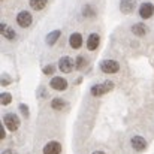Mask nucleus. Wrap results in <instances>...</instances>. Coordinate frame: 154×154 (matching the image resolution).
Instances as JSON below:
<instances>
[{"mask_svg":"<svg viewBox=\"0 0 154 154\" xmlns=\"http://www.w3.org/2000/svg\"><path fill=\"white\" fill-rule=\"evenodd\" d=\"M112 88H114V82L112 81H105L102 84H97V85L91 87V94L93 96H103L108 91H111Z\"/></svg>","mask_w":154,"mask_h":154,"instance_id":"f257e3e1","label":"nucleus"},{"mask_svg":"<svg viewBox=\"0 0 154 154\" xmlns=\"http://www.w3.org/2000/svg\"><path fill=\"white\" fill-rule=\"evenodd\" d=\"M3 123H5V127L11 132H15L20 127V118L15 114H6L3 118Z\"/></svg>","mask_w":154,"mask_h":154,"instance_id":"f03ea898","label":"nucleus"},{"mask_svg":"<svg viewBox=\"0 0 154 154\" xmlns=\"http://www.w3.org/2000/svg\"><path fill=\"white\" fill-rule=\"evenodd\" d=\"M100 70L105 73H117L120 70V64L115 60H103L100 63Z\"/></svg>","mask_w":154,"mask_h":154,"instance_id":"7ed1b4c3","label":"nucleus"},{"mask_svg":"<svg viewBox=\"0 0 154 154\" xmlns=\"http://www.w3.org/2000/svg\"><path fill=\"white\" fill-rule=\"evenodd\" d=\"M32 21H33V20H32V15H30V12H27V11L20 12L18 17H17V23H18V26L23 27V29L29 27V26L32 24Z\"/></svg>","mask_w":154,"mask_h":154,"instance_id":"20e7f679","label":"nucleus"},{"mask_svg":"<svg viewBox=\"0 0 154 154\" xmlns=\"http://www.w3.org/2000/svg\"><path fill=\"white\" fill-rule=\"evenodd\" d=\"M153 14H154V6L151 3H142L139 6V15H141V18L148 20V18L153 17Z\"/></svg>","mask_w":154,"mask_h":154,"instance_id":"39448f33","label":"nucleus"},{"mask_svg":"<svg viewBox=\"0 0 154 154\" xmlns=\"http://www.w3.org/2000/svg\"><path fill=\"white\" fill-rule=\"evenodd\" d=\"M50 84H51L52 88L57 90V91H63V90L67 88V81H66L64 78H61V76H55V78H52Z\"/></svg>","mask_w":154,"mask_h":154,"instance_id":"423d86ee","label":"nucleus"},{"mask_svg":"<svg viewBox=\"0 0 154 154\" xmlns=\"http://www.w3.org/2000/svg\"><path fill=\"white\" fill-rule=\"evenodd\" d=\"M44 154H61V145L57 141H51L44 147Z\"/></svg>","mask_w":154,"mask_h":154,"instance_id":"0eeeda50","label":"nucleus"},{"mask_svg":"<svg viewBox=\"0 0 154 154\" xmlns=\"http://www.w3.org/2000/svg\"><path fill=\"white\" fill-rule=\"evenodd\" d=\"M58 67H60L61 72L69 73V72H72L73 61L70 60V57H63V58H60V61H58Z\"/></svg>","mask_w":154,"mask_h":154,"instance_id":"6e6552de","label":"nucleus"},{"mask_svg":"<svg viewBox=\"0 0 154 154\" xmlns=\"http://www.w3.org/2000/svg\"><path fill=\"white\" fill-rule=\"evenodd\" d=\"M132 147L136 150V151H144L147 148V141L142 138V136H133L132 138Z\"/></svg>","mask_w":154,"mask_h":154,"instance_id":"1a4fd4ad","label":"nucleus"},{"mask_svg":"<svg viewBox=\"0 0 154 154\" xmlns=\"http://www.w3.org/2000/svg\"><path fill=\"white\" fill-rule=\"evenodd\" d=\"M99 42H100L99 35H97V33H91V35L88 36V39H87V48H88L90 51H94V50L99 47Z\"/></svg>","mask_w":154,"mask_h":154,"instance_id":"9d476101","label":"nucleus"},{"mask_svg":"<svg viewBox=\"0 0 154 154\" xmlns=\"http://www.w3.org/2000/svg\"><path fill=\"white\" fill-rule=\"evenodd\" d=\"M135 5H136L135 0H121V3H120V9H121L123 14H130V12L135 9Z\"/></svg>","mask_w":154,"mask_h":154,"instance_id":"9b49d317","label":"nucleus"},{"mask_svg":"<svg viewBox=\"0 0 154 154\" xmlns=\"http://www.w3.org/2000/svg\"><path fill=\"white\" fill-rule=\"evenodd\" d=\"M69 44H70V47H72L73 50L81 48V45H82V36H81L79 33H73V35H70V38H69Z\"/></svg>","mask_w":154,"mask_h":154,"instance_id":"f8f14e48","label":"nucleus"},{"mask_svg":"<svg viewBox=\"0 0 154 154\" xmlns=\"http://www.w3.org/2000/svg\"><path fill=\"white\" fill-rule=\"evenodd\" d=\"M0 30H2V35L6 38V39H9V41H12V39H15V32H14V29H11L8 24H2V27H0Z\"/></svg>","mask_w":154,"mask_h":154,"instance_id":"ddd939ff","label":"nucleus"},{"mask_svg":"<svg viewBox=\"0 0 154 154\" xmlns=\"http://www.w3.org/2000/svg\"><path fill=\"white\" fill-rule=\"evenodd\" d=\"M147 32H148V29H147L145 24H142V23H138V24L132 26V33L136 35V36H145Z\"/></svg>","mask_w":154,"mask_h":154,"instance_id":"4468645a","label":"nucleus"},{"mask_svg":"<svg viewBox=\"0 0 154 154\" xmlns=\"http://www.w3.org/2000/svg\"><path fill=\"white\" fill-rule=\"evenodd\" d=\"M47 2H48V0H30V6H32L35 11H42V9L47 6Z\"/></svg>","mask_w":154,"mask_h":154,"instance_id":"2eb2a0df","label":"nucleus"},{"mask_svg":"<svg viewBox=\"0 0 154 154\" xmlns=\"http://www.w3.org/2000/svg\"><path fill=\"white\" fill-rule=\"evenodd\" d=\"M60 35H61L60 30H54V32H51V33L47 36V44H48V45H54V44L57 42V39L60 38Z\"/></svg>","mask_w":154,"mask_h":154,"instance_id":"dca6fc26","label":"nucleus"},{"mask_svg":"<svg viewBox=\"0 0 154 154\" xmlns=\"http://www.w3.org/2000/svg\"><path fill=\"white\" fill-rule=\"evenodd\" d=\"M51 106H52V109H55V111H61V109L66 106V102H64L63 99L57 97V99H52L51 100Z\"/></svg>","mask_w":154,"mask_h":154,"instance_id":"f3484780","label":"nucleus"},{"mask_svg":"<svg viewBox=\"0 0 154 154\" xmlns=\"http://www.w3.org/2000/svg\"><path fill=\"white\" fill-rule=\"evenodd\" d=\"M82 15H84V17H94L96 12H94V9H93L90 5H87V6H84V9H82Z\"/></svg>","mask_w":154,"mask_h":154,"instance_id":"a211bd4d","label":"nucleus"},{"mask_svg":"<svg viewBox=\"0 0 154 154\" xmlns=\"http://www.w3.org/2000/svg\"><path fill=\"white\" fill-rule=\"evenodd\" d=\"M12 102V96L9 93H3L2 94V105H9Z\"/></svg>","mask_w":154,"mask_h":154,"instance_id":"6ab92c4d","label":"nucleus"},{"mask_svg":"<svg viewBox=\"0 0 154 154\" xmlns=\"http://www.w3.org/2000/svg\"><path fill=\"white\" fill-rule=\"evenodd\" d=\"M84 66H85V58H84L82 55L76 57V67L81 69V67H84Z\"/></svg>","mask_w":154,"mask_h":154,"instance_id":"aec40b11","label":"nucleus"},{"mask_svg":"<svg viewBox=\"0 0 154 154\" xmlns=\"http://www.w3.org/2000/svg\"><path fill=\"white\" fill-rule=\"evenodd\" d=\"M44 73H45V75H52V73H54V66H52V64L45 66V67H44Z\"/></svg>","mask_w":154,"mask_h":154,"instance_id":"412c9836","label":"nucleus"},{"mask_svg":"<svg viewBox=\"0 0 154 154\" xmlns=\"http://www.w3.org/2000/svg\"><path fill=\"white\" fill-rule=\"evenodd\" d=\"M20 109H21V112H23L26 117H29V114H30V112H29V108H27V105L21 103V105H20Z\"/></svg>","mask_w":154,"mask_h":154,"instance_id":"4be33fe9","label":"nucleus"},{"mask_svg":"<svg viewBox=\"0 0 154 154\" xmlns=\"http://www.w3.org/2000/svg\"><path fill=\"white\" fill-rule=\"evenodd\" d=\"M5 136H6L5 127H3V126H0V139H5Z\"/></svg>","mask_w":154,"mask_h":154,"instance_id":"5701e85b","label":"nucleus"},{"mask_svg":"<svg viewBox=\"0 0 154 154\" xmlns=\"http://www.w3.org/2000/svg\"><path fill=\"white\" fill-rule=\"evenodd\" d=\"M2 85H9V78L8 76H3L2 78Z\"/></svg>","mask_w":154,"mask_h":154,"instance_id":"b1692460","label":"nucleus"},{"mask_svg":"<svg viewBox=\"0 0 154 154\" xmlns=\"http://www.w3.org/2000/svg\"><path fill=\"white\" fill-rule=\"evenodd\" d=\"M3 154H15V153H14L12 150H5V151H3Z\"/></svg>","mask_w":154,"mask_h":154,"instance_id":"393cba45","label":"nucleus"},{"mask_svg":"<svg viewBox=\"0 0 154 154\" xmlns=\"http://www.w3.org/2000/svg\"><path fill=\"white\" fill-rule=\"evenodd\" d=\"M93 154H105V153H103V151H94Z\"/></svg>","mask_w":154,"mask_h":154,"instance_id":"a878e982","label":"nucleus"}]
</instances>
